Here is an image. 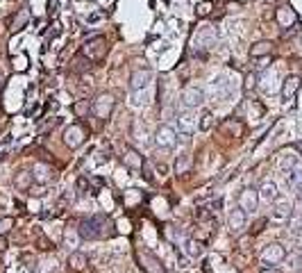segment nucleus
Instances as JSON below:
<instances>
[{"label": "nucleus", "mask_w": 302, "mask_h": 273, "mask_svg": "<svg viewBox=\"0 0 302 273\" xmlns=\"http://www.w3.org/2000/svg\"><path fill=\"white\" fill-rule=\"evenodd\" d=\"M78 232L82 239H102V237H112L114 234V223L109 221L107 214H93L89 219L80 221Z\"/></svg>", "instance_id": "obj_1"}, {"label": "nucleus", "mask_w": 302, "mask_h": 273, "mask_svg": "<svg viewBox=\"0 0 302 273\" xmlns=\"http://www.w3.org/2000/svg\"><path fill=\"white\" fill-rule=\"evenodd\" d=\"M107 50H109L107 39L98 34V37H91L89 41L82 43V48H80V57H84V60H89V62H102Z\"/></svg>", "instance_id": "obj_2"}, {"label": "nucleus", "mask_w": 302, "mask_h": 273, "mask_svg": "<svg viewBox=\"0 0 302 273\" xmlns=\"http://www.w3.org/2000/svg\"><path fill=\"white\" fill-rule=\"evenodd\" d=\"M284 260H286V248H284L282 244H277V241L268 244V246L262 251V262L266 267H277V264H282Z\"/></svg>", "instance_id": "obj_3"}, {"label": "nucleus", "mask_w": 302, "mask_h": 273, "mask_svg": "<svg viewBox=\"0 0 302 273\" xmlns=\"http://www.w3.org/2000/svg\"><path fill=\"white\" fill-rule=\"evenodd\" d=\"M155 144H157V148L171 150V148H175V144H178V132H175L171 126L161 123V126L155 130Z\"/></svg>", "instance_id": "obj_4"}, {"label": "nucleus", "mask_w": 302, "mask_h": 273, "mask_svg": "<svg viewBox=\"0 0 302 273\" xmlns=\"http://www.w3.org/2000/svg\"><path fill=\"white\" fill-rule=\"evenodd\" d=\"M91 105H93V114H96V116H98L100 121H107L109 116H112L114 105H116V100H114L112 93H100V96H98L96 100H93Z\"/></svg>", "instance_id": "obj_5"}, {"label": "nucleus", "mask_w": 302, "mask_h": 273, "mask_svg": "<svg viewBox=\"0 0 302 273\" xmlns=\"http://www.w3.org/2000/svg\"><path fill=\"white\" fill-rule=\"evenodd\" d=\"M137 260H139V267L143 269L145 273H164V267L155 253H150L148 248L143 251H137Z\"/></svg>", "instance_id": "obj_6"}, {"label": "nucleus", "mask_w": 302, "mask_h": 273, "mask_svg": "<svg viewBox=\"0 0 302 273\" xmlns=\"http://www.w3.org/2000/svg\"><path fill=\"white\" fill-rule=\"evenodd\" d=\"M211 93H214V98L216 100H225L232 96V82L230 78L225 73L216 75V78H211Z\"/></svg>", "instance_id": "obj_7"}, {"label": "nucleus", "mask_w": 302, "mask_h": 273, "mask_svg": "<svg viewBox=\"0 0 302 273\" xmlns=\"http://www.w3.org/2000/svg\"><path fill=\"white\" fill-rule=\"evenodd\" d=\"M257 205H259V189H255V187H245L241 191V196H239V207H241L245 214L255 212Z\"/></svg>", "instance_id": "obj_8"}, {"label": "nucleus", "mask_w": 302, "mask_h": 273, "mask_svg": "<svg viewBox=\"0 0 302 273\" xmlns=\"http://www.w3.org/2000/svg\"><path fill=\"white\" fill-rule=\"evenodd\" d=\"M152 82V71L150 68H139L130 75V91H145Z\"/></svg>", "instance_id": "obj_9"}, {"label": "nucleus", "mask_w": 302, "mask_h": 273, "mask_svg": "<svg viewBox=\"0 0 302 273\" xmlns=\"http://www.w3.org/2000/svg\"><path fill=\"white\" fill-rule=\"evenodd\" d=\"M84 139H86L84 127L78 126V123H73V126H68L64 130V144L68 148H80L82 144H84Z\"/></svg>", "instance_id": "obj_10"}, {"label": "nucleus", "mask_w": 302, "mask_h": 273, "mask_svg": "<svg viewBox=\"0 0 302 273\" xmlns=\"http://www.w3.org/2000/svg\"><path fill=\"white\" fill-rule=\"evenodd\" d=\"M204 103V91L200 87H186L182 91V105L184 109H196Z\"/></svg>", "instance_id": "obj_11"}, {"label": "nucleus", "mask_w": 302, "mask_h": 273, "mask_svg": "<svg viewBox=\"0 0 302 273\" xmlns=\"http://www.w3.org/2000/svg\"><path fill=\"white\" fill-rule=\"evenodd\" d=\"M32 178H34V182H37V185L46 187V185H50V182H55L57 173H55V168L48 167V164H34Z\"/></svg>", "instance_id": "obj_12"}, {"label": "nucleus", "mask_w": 302, "mask_h": 273, "mask_svg": "<svg viewBox=\"0 0 302 273\" xmlns=\"http://www.w3.org/2000/svg\"><path fill=\"white\" fill-rule=\"evenodd\" d=\"M216 43V30L214 27H202V30H198V34L193 37V46L200 48V50H207Z\"/></svg>", "instance_id": "obj_13"}, {"label": "nucleus", "mask_w": 302, "mask_h": 273, "mask_svg": "<svg viewBox=\"0 0 302 273\" xmlns=\"http://www.w3.org/2000/svg\"><path fill=\"white\" fill-rule=\"evenodd\" d=\"M245 221H248V214L243 212L241 207H232L230 210V214H227V226H230V230L234 234H239L245 228Z\"/></svg>", "instance_id": "obj_14"}, {"label": "nucleus", "mask_w": 302, "mask_h": 273, "mask_svg": "<svg viewBox=\"0 0 302 273\" xmlns=\"http://www.w3.org/2000/svg\"><path fill=\"white\" fill-rule=\"evenodd\" d=\"M123 162H125V167L130 168V171H141V167H143V157L134 150L132 146H125V153H123Z\"/></svg>", "instance_id": "obj_15"}, {"label": "nucleus", "mask_w": 302, "mask_h": 273, "mask_svg": "<svg viewBox=\"0 0 302 273\" xmlns=\"http://www.w3.org/2000/svg\"><path fill=\"white\" fill-rule=\"evenodd\" d=\"M178 127L182 130V134H193L198 130V121L191 116V112L186 109V112H180L178 114Z\"/></svg>", "instance_id": "obj_16"}, {"label": "nucleus", "mask_w": 302, "mask_h": 273, "mask_svg": "<svg viewBox=\"0 0 302 273\" xmlns=\"http://www.w3.org/2000/svg\"><path fill=\"white\" fill-rule=\"evenodd\" d=\"M270 53H273V41H257V43H252L250 46V57L252 60H263V57H270Z\"/></svg>", "instance_id": "obj_17"}, {"label": "nucleus", "mask_w": 302, "mask_h": 273, "mask_svg": "<svg viewBox=\"0 0 302 273\" xmlns=\"http://www.w3.org/2000/svg\"><path fill=\"white\" fill-rule=\"evenodd\" d=\"M298 89H300V78H298V75L284 78V82H282V100H291L298 93Z\"/></svg>", "instance_id": "obj_18"}, {"label": "nucleus", "mask_w": 302, "mask_h": 273, "mask_svg": "<svg viewBox=\"0 0 302 273\" xmlns=\"http://www.w3.org/2000/svg\"><path fill=\"white\" fill-rule=\"evenodd\" d=\"M14 185H16V189L19 191H30L34 187V178H32V171H19V173L14 175Z\"/></svg>", "instance_id": "obj_19"}, {"label": "nucleus", "mask_w": 302, "mask_h": 273, "mask_svg": "<svg viewBox=\"0 0 302 273\" xmlns=\"http://www.w3.org/2000/svg\"><path fill=\"white\" fill-rule=\"evenodd\" d=\"M259 198L266 203H275L277 200V185L273 180H263L259 187Z\"/></svg>", "instance_id": "obj_20"}, {"label": "nucleus", "mask_w": 302, "mask_h": 273, "mask_svg": "<svg viewBox=\"0 0 302 273\" xmlns=\"http://www.w3.org/2000/svg\"><path fill=\"white\" fill-rule=\"evenodd\" d=\"M71 112L75 114L78 119H86V116H89V114L93 112V105H91V103H89V100H86V98L75 100V103H73V105H71Z\"/></svg>", "instance_id": "obj_21"}, {"label": "nucleus", "mask_w": 302, "mask_h": 273, "mask_svg": "<svg viewBox=\"0 0 302 273\" xmlns=\"http://www.w3.org/2000/svg\"><path fill=\"white\" fill-rule=\"evenodd\" d=\"M86 264H89V257H86L84 253H80V251H73V253L68 255V267H71L73 271H84Z\"/></svg>", "instance_id": "obj_22"}, {"label": "nucleus", "mask_w": 302, "mask_h": 273, "mask_svg": "<svg viewBox=\"0 0 302 273\" xmlns=\"http://www.w3.org/2000/svg\"><path fill=\"white\" fill-rule=\"evenodd\" d=\"M289 232L293 237H300L302 234V212H291L289 216Z\"/></svg>", "instance_id": "obj_23"}, {"label": "nucleus", "mask_w": 302, "mask_h": 273, "mask_svg": "<svg viewBox=\"0 0 302 273\" xmlns=\"http://www.w3.org/2000/svg\"><path fill=\"white\" fill-rule=\"evenodd\" d=\"M211 127H214V114H211V109H202L200 119H198V130H202V132H209Z\"/></svg>", "instance_id": "obj_24"}, {"label": "nucleus", "mask_w": 302, "mask_h": 273, "mask_svg": "<svg viewBox=\"0 0 302 273\" xmlns=\"http://www.w3.org/2000/svg\"><path fill=\"white\" fill-rule=\"evenodd\" d=\"M184 246H186L184 251H186L189 257H200V255H202V241L200 239H186Z\"/></svg>", "instance_id": "obj_25"}, {"label": "nucleus", "mask_w": 302, "mask_h": 273, "mask_svg": "<svg viewBox=\"0 0 302 273\" xmlns=\"http://www.w3.org/2000/svg\"><path fill=\"white\" fill-rule=\"evenodd\" d=\"M286 185L291 187V189H300L302 187V171L300 168H293V171H289V173H286Z\"/></svg>", "instance_id": "obj_26"}, {"label": "nucleus", "mask_w": 302, "mask_h": 273, "mask_svg": "<svg viewBox=\"0 0 302 273\" xmlns=\"http://www.w3.org/2000/svg\"><path fill=\"white\" fill-rule=\"evenodd\" d=\"M27 21H30V14H27V9H19V16L14 19L12 30H14V32H20V30H25Z\"/></svg>", "instance_id": "obj_27"}, {"label": "nucleus", "mask_w": 302, "mask_h": 273, "mask_svg": "<svg viewBox=\"0 0 302 273\" xmlns=\"http://www.w3.org/2000/svg\"><path fill=\"white\" fill-rule=\"evenodd\" d=\"M277 21H280L284 27H289L291 21H296V14L291 12V7H280V9H277Z\"/></svg>", "instance_id": "obj_28"}, {"label": "nucleus", "mask_w": 302, "mask_h": 273, "mask_svg": "<svg viewBox=\"0 0 302 273\" xmlns=\"http://www.w3.org/2000/svg\"><path fill=\"white\" fill-rule=\"evenodd\" d=\"M191 167V155L189 153H182L178 155V160H175V173H186V168Z\"/></svg>", "instance_id": "obj_29"}, {"label": "nucleus", "mask_w": 302, "mask_h": 273, "mask_svg": "<svg viewBox=\"0 0 302 273\" xmlns=\"http://www.w3.org/2000/svg\"><path fill=\"white\" fill-rule=\"evenodd\" d=\"M293 168H296V155H282V157H280V171L286 175L289 171H293Z\"/></svg>", "instance_id": "obj_30"}, {"label": "nucleus", "mask_w": 302, "mask_h": 273, "mask_svg": "<svg viewBox=\"0 0 302 273\" xmlns=\"http://www.w3.org/2000/svg\"><path fill=\"white\" fill-rule=\"evenodd\" d=\"M273 216L275 219H289L291 216V205H289V200H280L275 207V212H273Z\"/></svg>", "instance_id": "obj_31"}, {"label": "nucleus", "mask_w": 302, "mask_h": 273, "mask_svg": "<svg viewBox=\"0 0 302 273\" xmlns=\"http://www.w3.org/2000/svg\"><path fill=\"white\" fill-rule=\"evenodd\" d=\"M211 12H214V2H209V0H204V2H198L196 5V16L198 19H207Z\"/></svg>", "instance_id": "obj_32"}, {"label": "nucleus", "mask_w": 302, "mask_h": 273, "mask_svg": "<svg viewBox=\"0 0 302 273\" xmlns=\"http://www.w3.org/2000/svg\"><path fill=\"white\" fill-rule=\"evenodd\" d=\"M257 87V73H245V80H243V91L250 93Z\"/></svg>", "instance_id": "obj_33"}, {"label": "nucleus", "mask_w": 302, "mask_h": 273, "mask_svg": "<svg viewBox=\"0 0 302 273\" xmlns=\"http://www.w3.org/2000/svg\"><path fill=\"white\" fill-rule=\"evenodd\" d=\"M14 226V219L12 216H2L0 219V234H5V232H9V228Z\"/></svg>", "instance_id": "obj_34"}, {"label": "nucleus", "mask_w": 302, "mask_h": 273, "mask_svg": "<svg viewBox=\"0 0 302 273\" xmlns=\"http://www.w3.org/2000/svg\"><path fill=\"white\" fill-rule=\"evenodd\" d=\"M20 260L25 262V267H27V269H37V257H32V255L23 253V255H20Z\"/></svg>", "instance_id": "obj_35"}, {"label": "nucleus", "mask_w": 302, "mask_h": 273, "mask_svg": "<svg viewBox=\"0 0 302 273\" xmlns=\"http://www.w3.org/2000/svg\"><path fill=\"white\" fill-rule=\"evenodd\" d=\"M141 175H143L148 182H152V168H150V162H143V167H141Z\"/></svg>", "instance_id": "obj_36"}, {"label": "nucleus", "mask_w": 302, "mask_h": 273, "mask_svg": "<svg viewBox=\"0 0 302 273\" xmlns=\"http://www.w3.org/2000/svg\"><path fill=\"white\" fill-rule=\"evenodd\" d=\"M263 226H266V219H259V221L255 223V228H252V234H259V232L263 230Z\"/></svg>", "instance_id": "obj_37"}, {"label": "nucleus", "mask_w": 302, "mask_h": 273, "mask_svg": "<svg viewBox=\"0 0 302 273\" xmlns=\"http://www.w3.org/2000/svg\"><path fill=\"white\" fill-rule=\"evenodd\" d=\"M75 241H78V237H75V234H71V232H66V244H75Z\"/></svg>", "instance_id": "obj_38"}, {"label": "nucleus", "mask_w": 302, "mask_h": 273, "mask_svg": "<svg viewBox=\"0 0 302 273\" xmlns=\"http://www.w3.org/2000/svg\"><path fill=\"white\" fill-rule=\"evenodd\" d=\"M262 273H280V271H277V269L275 267H266V269H263V271Z\"/></svg>", "instance_id": "obj_39"}, {"label": "nucleus", "mask_w": 302, "mask_h": 273, "mask_svg": "<svg viewBox=\"0 0 302 273\" xmlns=\"http://www.w3.org/2000/svg\"><path fill=\"white\" fill-rule=\"evenodd\" d=\"M293 148H296L298 153H300V155H302V141H296V144H293Z\"/></svg>", "instance_id": "obj_40"}, {"label": "nucleus", "mask_w": 302, "mask_h": 273, "mask_svg": "<svg viewBox=\"0 0 302 273\" xmlns=\"http://www.w3.org/2000/svg\"><path fill=\"white\" fill-rule=\"evenodd\" d=\"M5 248H7V241L2 239V237H0V251H5Z\"/></svg>", "instance_id": "obj_41"}, {"label": "nucleus", "mask_w": 302, "mask_h": 273, "mask_svg": "<svg viewBox=\"0 0 302 273\" xmlns=\"http://www.w3.org/2000/svg\"><path fill=\"white\" fill-rule=\"evenodd\" d=\"M298 200H300V203H302V187H300V189H298Z\"/></svg>", "instance_id": "obj_42"}, {"label": "nucleus", "mask_w": 302, "mask_h": 273, "mask_svg": "<svg viewBox=\"0 0 302 273\" xmlns=\"http://www.w3.org/2000/svg\"><path fill=\"white\" fill-rule=\"evenodd\" d=\"M2 82H5V75H2V71H0V84H2Z\"/></svg>", "instance_id": "obj_43"}, {"label": "nucleus", "mask_w": 302, "mask_h": 273, "mask_svg": "<svg viewBox=\"0 0 302 273\" xmlns=\"http://www.w3.org/2000/svg\"><path fill=\"white\" fill-rule=\"evenodd\" d=\"M0 55H2V50H0Z\"/></svg>", "instance_id": "obj_44"}]
</instances>
